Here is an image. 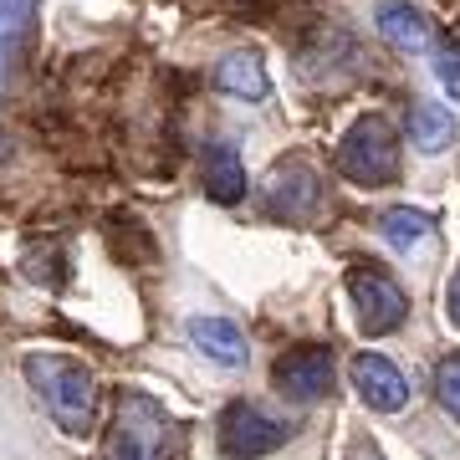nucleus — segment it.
Segmentation results:
<instances>
[{
    "instance_id": "1",
    "label": "nucleus",
    "mask_w": 460,
    "mask_h": 460,
    "mask_svg": "<svg viewBox=\"0 0 460 460\" xmlns=\"http://www.w3.org/2000/svg\"><path fill=\"white\" fill-rule=\"evenodd\" d=\"M26 384L36 389V399L47 404V414L57 420L62 435H87L93 429V414H98V378L93 368L66 353H31L21 363Z\"/></svg>"
},
{
    "instance_id": "2",
    "label": "nucleus",
    "mask_w": 460,
    "mask_h": 460,
    "mask_svg": "<svg viewBox=\"0 0 460 460\" xmlns=\"http://www.w3.org/2000/svg\"><path fill=\"white\" fill-rule=\"evenodd\" d=\"M180 420L144 389H123L108 435V460H180Z\"/></svg>"
},
{
    "instance_id": "3",
    "label": "nucleus",
    "mask_w": 460,
    "mask_h": 460,
    "mask_svg": "<svg viewBox=\"0 0 460 460\" xmlns=\"http://www.w3.org/2000/svg\"><path fill=\"white\" fill-rule=\"evenodd\" d=\"M338 174L363 190H384V184L399 180V133L384 123V118H358L353 128L343 133V144H338Z\"/></svg>"
},
{
    "instance_id": "4",
    "label": "nucleus",
    "mask_w": 460,
    "mask_h": 460,
    "mask_svg": "<svg viewBox=\"0 0 460 460\" xmlns=\"http://www.w3.org/2000/svg\"><path fill=\"white\" fill-rule=\"evenodd\" d=\"M348 296H353V307H358V328L368 338H384V332H394L404 317H410V296L399 292L394 277H384L378 266H353L348 271Z\"/></svg>"
},
{
    "instance_id": "5",
    "label": "nucleus",
    "mask_w": 460,
    "mask_h": 460,
    "mask_svg": "<svg viewBox=\"0 0 460 460\" xmlns=\"http://www.w3.org/2000/svg\"><path fill=\"white\" fill-rule=\"evenodd\" d=\"M287 435H292V429L281 425V420H271L266 410H256L246 399H235V404L220 414V450H226L230 460H261V456H271V450H281Z\"/></svg>"
},
{
    "instance_id": "6",
    "label": "nucleus",
    "mask_w": 460,
    "mask_h": 460,
    "mask_svg": "<svg viewBox=\"0 0 460 460\" xmlns=\"http://www.w3.org/2000/svg\"><path fill=\"white\" fill-rule=\"evenodd\" d=\"M277 389L281 399H292V404H313L332 389V353L328 348H292V353H281L277 358Z\"/></svg>"
},
{
    "instance_id": "7",
    "label": "nucleus",
    "mask_w": 460,
    "mask_h": 460,
    "mask_svg": "<svg viewBox=\"0 0 460 460\" xmlns=\"http://www.w3.org/2000/svg\"><path fill=\"white\" fill-rule=\"evenodd\" d=\"M348 378H353V389H358L363 404L378 414H399L410 404V384H404V374L384 353H358L353 368H348Z\"/></svg>"
},
{
    "instance_id": "8",
    "label": "nucleus",
    "mask_w": 460,
    "mask_h": 460,
    "mask_svg": "<svg viewBox=\"0 0 460 460\" xmlns=\"http://www.w3.org/2000/svg\"><path fill=\"white\" fill-rule=\"evenodd\" d=\"M317 195H323V184L307 164H287L261 184V205L277 220H307L317 210Z\"/></svg>"
},
{
    "instance_id": "9",
    "label": "nucleus",
    "mask_w": 460,
    "mask_h": 460,
    "mask_svg": "<svg viewBox=\"0 0 460 460\" xmlns=\"http://www.w3.org/2000/svg\"><path fill=\"white\" fill-rule=\"evenodd\" d=\"M374 26H378V36L394 51H404V57H420V51H429V41H435L425 11H414L410 0H374Z\"/></svg>"
},
{
    "instance_id": "10",
    "label": "nucleus",
    "mask_w": 460,
    "mask_h": 460,
    "mask_svg": "<svg viewBox=\"0 0 460 460\" xmlns=\"http://www.w3.org/2000/svg\"><path fill=\"white\" fill-rule=\"evenodd\" d=\"M199 180H205V195L215 205H235V199L246 195V159H241V148L215 138L205 148V159H199Z\"/></svg>"
},
{
    "instance_id": "11",
    "label": "nucleus",
    "mask_w": 460,
    "mask_h": 460,
    "mask_svg": "<svg viewBox=\"0 0 460 460\" xmlns=\"http://www.w3.org/2000/svg\"><path fill=\"white\" fill-rule=\"evenodd\" d=\"M215 87L230 93V98H241V102H266L271 98V77H266V62L256 57V51H230V57H220Z\"/></svg>"
},
{
    "instance_id": "12",
    "label": "nucleus",
    "mask_w": 460,
    "mask_h": 460,
    "mask_svg": "<svg viewBox=\"0 0 460 460\" xmlns=\"http://www.w3.org/2000/svg\"><path fill=\"white\" fill-rule=\"evenodd\" d=\"M190 343L220 368H241L246 363V332L230 317H190Z\"/></svg>"
},
{
    "instance_id": "13",
    "label": "nucleus",
    "mask_w": 460,
    "mask_h": 460,
    "mask_svg": "<svg viewBox=\"0 0 460 460\" xmlns=\"http://www.w3.org/2000/svg\"><path fill=\"white\" fill-rule=\"evenodd\" d=\"M435 235V215L425 210H410V205H394V210L378 215V241L389 251H399V256H410V251H420Z\"/></svg>"
},
{
    "instance_id": "14",
    "label": "nucleus",
    "mask_w": 460,
    "mask_h": 460,
    "mask_svg": "<svg viewBox=\"0 0 460 460\" xmlns=\"http://www.w3.org/2000/svg\"><path fill=\"white\" fill-rule=\"evenodd\" d=\"M404 133H410V144L420 148V154H445V148L460 138L456 118L445 113L440 102H414V108H410V123H404Z\"/></svg>"
},
{
    "instance_id": "15",
    "label": "nucleus",
    "mask_w": 460,
    "mask_h": 460,
    "mask_svg": "<svg viewBox=\"0 0 460 460\" xmlns=\"http://www.w3.org/2000/svg\"><path fill=\"white\" fill-rule=\"evenodd\" d=\"M435 399H440V410L450 420H460V353L435 368Z\"/></svg>"
},
{
    "instance_id": "16",
    "label": "nucleus",
    "mask_w": 460,
    "mask_h": 460,
    "mask_svg": "<svg viewBox=\"0 0 460 460\" xmlns=\"http://www.w3.org/2000/svg\"><path fill=\"white\" fill-rule=\"evenodd\" d=\"M41 0H0V36H26Z\"/></svg>"
},
{
    "instance_id": "17",
    "label": "nucleus",
    "mask_w": 460,
    "mask_h": 460,
    "mask_svg": "<svg viewBox=\"0 0 460 460\" xmlns=\"http://www.w3.org/2000/svg\"><path fill=\"white\" fill-rule=\"evenodd\" d=\"M435 77H440V87L450 93V102H460V41H445V47L435 51Z\"/></svg>"
},
{
    "instance_id": "18",
    "label": "nucleus",
    "mask_w": 460,
    "mask_h": 460,
    "mask_svg": "<svg viewBox=\"0 0 460 460\" xmlns=\"http://www.w3.org/2000/svg\"><path fill=\"white\" fill-rule=\"evenodd\" d=\"M445 317H450V328H460V271L450 277V292H445Z\"/></svg>"
},
{
    "instance_id": "19",
    "label": "nucleus",
    "mask_w": 460,
    "mask_h": 460,
    "mask_svg": "<svg viewBox=\"0 0 460 460\" xmlns=\"http://www.w3.org/2000/svg\"><path fill=\"white\" fill-rule=\"evenodd\" d=\"M16 41L21 36H0V77L11 72V62H16Z\"/></svg>"
},
{
    "instance_id": "20",
    "label": "nucleus",
    "mask_w": 460,
    "mask_h": 460,
    "mask_svg": "<svg viewBox=\"0 0 460 460\" xmlns=\"http://www.w3.org/2000/svg\"><path fill=\"white\" fill-rule=\"evenodd\" d=\"M353 460H384V456H374V450H363V456H353Z\"/></svg>"
}]
</instances>
